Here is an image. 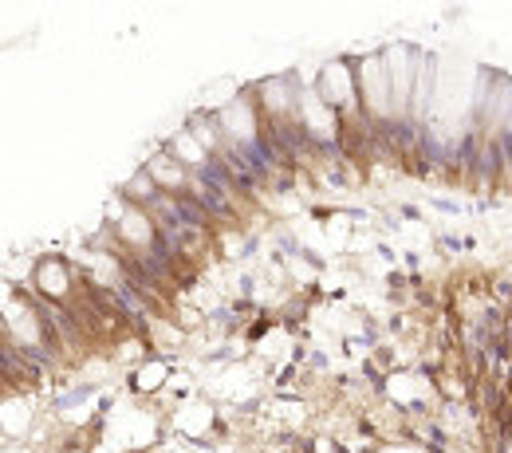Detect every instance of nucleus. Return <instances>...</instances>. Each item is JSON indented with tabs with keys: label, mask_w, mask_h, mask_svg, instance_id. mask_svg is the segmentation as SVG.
Listing matches in <instances>:
<instances>
[{
	"label": "nucleus",
	"mask_w": 512,
	"mask_h": 453,
	"mask_svg": "<svg viewBox=\"0 0 512 453\" xmlns=\"http://www.w3.org/2000/svg\"><path fill=\"white\" fill-rule=\"evenodd\" d=\"M355 75H359V99H363V107H367L375 119H386V115L394 111V91H390V75H386L383 56L363 60Z\"/></svg>",
	"instance_id": "f257e3e1"
},
{
	"label": "nucleus",
	"mask_w": 512,
	"mask_h": 453,
	"mask_svg": "<svg viewBox=\"0 0 512 453\" xmlns=\"http://www.w3.org/2000/svg\"><path fill=\"white\" fill-rule=\"evenodd\" d=\"M134 383H138V390H146V394H150V390H158L162 383H166V363H146V367L138 371V379H134Z\"/></svg>",
	"instance_id": "2eb2a0df"
},
{
	"label": "nucleus",
	"mask_w": 512,
	"mask_h": 453,
	"mask_svg": "<svg viewBox=\"0 0 512 453\" xmlns=\"http://www.w3.org/2000/svg\"><path fill=\"white\" fill-rule=\"evenodd\" d=\"M36 284H40L44 296L60 300V296H67V288H71V276H67V268L60 260H44V264L36 268Z\"/></svg>",
	"instance_id": "1a4fd4ad"
},
{
	"label": "nucleus",
	"mask_w": 512,
	"mask_h": 453,
	"mask_svg": "<svg viewBox=\"0 0 512 453\" xmlns=\"http://www.w3.org/2000/svg\"><path fill=\"white\" fill-rule=\"evenodd\" d=\"M4 320L12 327V335L20 339V343H40V324H36V316H32V308H24V304H16V300H8L4 304Z\"/></svg>",
	"instance_id": "0eeeda50"
},
{
	"label": "nucleus",
	"mask_w": 512,
	"mask_h": 453,
	"mask_svg": "<svg viewBox=\"0 0 512 453\" xmlns=\"http://www.w3.org/2000/svg\"><path fill=\"white\" fill-rule=\"evenodd\" d=\"M158 186H166V190H178L182 182H186V166L174 158V154H158V158H150V170H146Z\"/></svg>",
	"instance_id": "9d476101"
},
{
	"label": "nucleus",
	"mask_w": 512,
	"mask_h": 453,
	"mask_svg": "<svg viewBox=\"0 0 512 453\" xmlns=\"http://www.w3.org/2000/svg\"><path fill=\"white\" fill-rule=\"evenodd\" d=\"M221 130L229 134V142H237V146H245V150H253L256 142V111L249 99H233V103H225V111H221Z\"/></svg>",
	"instance_id": "20e7f679"
},
{
	"label": "nucleus",
	"mask_w": 512,
	"mask_h": 453,
	"mask_svg": "<svg viewBox=\"0 0 512 453\" xmlns=\"http://www.w3.org/2000/svg\"><path fill=\"white\" fill-rule=\"evenodd\" d=\"M170 154H174L178 162H190V166H201L209 150H205V146L197 142V134H193V130H178V134H174V142H170Z\"/></svg>",
	"instance_id": "f8f14e48"
},
{
	"label": "nucleus",
	"mask_w": 512,
	"mask_h": 453,
	"mask_svg": "<svg viewBox=\"0 0 512 453\" xmlns=\"http://www.w3.org/2000/svg\"><path fill=\"white\" fill-rule=\"evenodd\" d=\"M383 64H386V75H390V91H394V111H398V107H410L414 87H418V67H422V60H418L410 48L394 44V48H386Z\"/></svg>",
	"instance_id": "7ed1b4c3"
},
{
	"label": "nucleus",
	"mask_w": 512,
	"mask_h": 453,
	"mask_svg": "<svg viewBox=\"0 0 512 453\" xmlns=\"http://www.w3.org/2000/svg\"><path fill=\"white\" fill-rule=\"evenodd\" d=\"M0 422H4V438H20L32 426V398L8 394L4 398V410H0Z\"/></svg>",
	"instance_id": "423d86ee"
},
{
	"label": "nucleus",
	"mask_w": 512,
	"mask_h": 453,
	"mask_svg": "<svg viewBox=\"0 0 512 453\" xmlns=\"http://www.w3.org/2000/svg\"><path fill=\"white\" fill-rule=\"evenodd\" d=\"M300 123H304V134L320 138V142H331L335 138V111L323 103L320 95H300Z\"/></svg>",
	"instance_id": "39448f33"
},
{
	"label": "nucleus",
	"mask_w": 512,
	"mask_h": 453,
	"mask_svg": "<svg viewBox=\"0 0 512 453\" xmlns=\"http://www.w3.org/2000/svg\"><path fill=\"white\" fill-rule=\"evenodd\" d=\"M390 394L402 398V402H414V398L426 394V383L422 379H410V375H398V379H390Z\"/></svg>",
	"instance_id": "4468645a"
},
{
	"label": "nucleus",
	"mask_w": 512,
	"mask_h": 453,
	"mask_svg": "<svg viewBox=\"0 0 512 453\" xmlns=\"http://www.w3.org/2000/svg\"><path fill=\"white\" fill-rule=\"evenodd\" d=\"M320 95L331 111H351L355 99H359V75L351 71L347 60H335V64H323L320 71Z\"/></svg>",
	"instance_id": "f03ea898"
},
{
	"label": "nucleus",
	"mask_w": 512,
	"mask_h": 453,
	"mask_svg": "<svg viewBox=\"0 0 512 453\" xmlns=\"http://www.w3.org/2000/svg\"><path fill=\"white\" fill-rule=\"evenodd\" d=\"M505 127H509V130H512V107H509V123H505Z\"/></svg>",
	"instance_id": "dca6fc26"
},
{
	"label": "nucleus",
	"mask_w": 512,
	"mask_h": 453,
	"mask_svg": "<svg viewBox=\"0 0 512 453\" xmlns=\"http://www.w3.org/2000/svg\"><path fill=\"white\" fill-rule=\"evenodd\" d=\"M209 426H213V410H209V402H190V406L178 410V430H182V434L197 438V434H205Z\"/></svg>",
	"instance_id": "9b49d317"
},
{
	"label": "nucleus",
	"mask_w": 512,
	"mask_h": 453,
	"mask_svg": "<svg viewBox=\"0 0 512 453\" xmlns=\"http://www.w3.org/2000/svg\"><path fill=\"white\" fill-rule=\"evenodd\" d=\"M505 453H512V438H509V450H505Z\"/></svg>",
	"instance_id": "f3484780"
},
{
	"label": "nucleus",
	"mask_w": 512,
	"mask_h": 453,
	"mask_svg": "<svg viewBox=\"0 0 512 453\" xmlns=\"http://www.w3.org/2000/svg\"><path fill=\"white\" fill-rule=\"evenodd\" d=\"M296 99H300V87H296V83H288V79L264 83V107H268V115H288V111H296Z\"/></svg>",
	"instance_id": "6e6552de"
},
{
	"label": "nucleus",
	"mask_w": 512,
	"mask_h": 453,
	"mask_svg": "<svg viewBox=\"0 0 512 453\" xmlns=\"http://www.w3.org/2000/svg\"><path fill=\"white\" fill-rule=\"evenodd\" d=\"M119 233L127 237L130 245H146V241L154 237V225L146 221L142 209H130V213H123V221H119Z\"/></svg>",
	"instance_id": "ddd939ff"
}]
</instances>
